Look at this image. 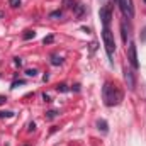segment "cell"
Masks as SVG:
<instances>
[{
    "instance_id": "obj_10",
    "label": "cell",
    "mask_w": 146,
    "mask_h": 146,
    "mask_svg": "<svg viewBox=\"0 0 146 146\" xmlns=\"http://www.w3.org/2000/svg\"><path fill=\"white\" fill-rule=\"evenodd\" d=\"M26 75H27V76H36L37 70H34V68H29V70H26Z\"/></svg>"
},
{
    "instance_id": "obj_9",
    "label": "cell",
    "mask_w": 146,
    "mask_h": 146,
    "mask_svg": "<svg viewBox=\"0 0 146 146\" xmlns=\"http://www.w3.org/2000/svg\"><path fill=\"white\" fill-rule=\"evenodd\" d=\"M58 115V110H49V112H46V117L48 119H54Z\"/></svg>"
},
{
    "instance_id": "obj_2",
    "label": "cell",
    "mask_w": 146,
    "mask_h": 146,
    "mask_svg": "<svg viewBox=\"0 0 146 146\" xmlns=\"http://www.w3.org/2000/svg\"><path fill=\"white\" fill-rule=\"evenodd\" d=\"M102 41H104L106 53H107L110 63H112V61H114V60H112V58H114V51H115V41H114V34L110 33L109 26H106V27L102 29Z\"/></svg>"
},
{
    "instance_id": "obj_13",
    "label": "cell",
    "mask_w": 146,
    "mask_h": 146,
    "mask_svg": "<svg viewBox=\"0 0 146 146\" xmlns=\"http://www.w3.org/2000/svg\"><path fill=\"white\" fill-rule=\"evenodd\" d=\"M51 63H53V65H60V63H61V58H58L56 54H53V60H51Z\"/></svg>"
},
{
    "instance_id": "obj_5",
    "label": "cell",
    "mask_w": 146,
    "mask_h": 146,
    "mask_svg": "<svg viewBox=\"0 0 146 146\" xmlns=\"http://www.w3.org/2000/svg\"><path fill=\"white\" fill-rule=\"evenodd\" d=\"M99 17H100V21H102L104 27H106V26H109V24H110V19H112V9H110V5H104V7L100 9Z\"/></svg>"
},
{
    "instance_id": "obj_3",
    "label": "cell",
    "mask_w": 146,
    "mask_h": 146,
    "mask_svg": "<svg viewBox=\"0 0 146 146\" xmlns=\"http://www.w3.org/2000/svg\"><path fill=\"white\" fill-rule=\"evenodd\" d=\"M117 5L122 12V15L126 19H133L134 17V5H133V0H117Z\"/></svg>"
},
{
    "instance_id": "obj_8",
    "label": "cell",
    "mask_w": 146,
    "mask_h": 146,
    "mask_svg": "<svg viewBox=\"0 0 146 146\" xmlns=\"http://www.w3.org/2000/svg\"><path fill=\"white\" fill-rule=\"evenodd\" d=\"M14 115V112H10V110H0V119H3V117H12Z\"/></svg>"
},
{
    "instance_id": "obj_17",
    "label": "cell",
    "mask_w": 146,
    "mask_h": 146,
    "mask_svg": "<svg viewBox=\"0 0 146 146\" xmlns=\"http://www.w3.org/2000/svg\"><path fill=\"white\" fill-rule=\"evenodd\" d=\"M14 60H15V65H17V66L22 65V60H21V58H14Z\"/></svg>"
},
{
    "instance_id": "obj_19",
    "label": "cell",
    "mask_w": 146,
    "mask_h": 146,
    "mask_svg": "<svg viewBox=\"0 0 146 146\" xmlns=\"http://www.w3.org/2000/svg\"><path fill=\"white\" fill-rule=\"evenodd\" d=\"M34 129H36V124H34V122H31V124H29V131H34Z\"/></svg>"
},
{
    "instance_id": "obj_1",
    "label": "cell",
    "mask_w": 146,
    "mask_h": 146,
    "mask_svg": "<svg viewBox=\"0 0 146 146\" xmlns=\"http://www.w3.org/2000/svg\"><path fill=\"white\" fill-rule=\"evenodd\" d=\"M102 97H104V104L107 107H114V106L121 104V100H122V90L117 85H114L110 82H106L104 88H102Z\"/></svg>"
},
{
    "instance_id": "obj_18",
    "label": "cell",
    "mask_w": 146,
    "mask_h": 146,
    "mask_svg": "<svg viewBox=\"0 0 146 146\" xmlns=\"http://www.w3.org/2000/svg\"><path fill=\"white\" fill-rule=\"evenodd\" d=\"M5 102H7V97H3V95H0V106H2V104H5Z\"/></svg>"
},
{
    "instance_id": "obj_20",
    "label": "cell",
    "mask_w": 146,
    "mask_h": 146,
    "mask_svg": "<svg viewBox=\"0 0 146 146\" xmlns=\"http://www.w3.org/2000/svg\"><path fill=\"white\" fill-rule=\"evenodd\" d=\"M145 2H146V0H145Z\"/></svg>"
},
{
    "instance_id": "obj_14",
    "label": "cell",
    "mask_w": 146,
    "mask_h": 146,
    "mask_svg": "<svg viewBox=\"0 0 146 146\" xmlns=\"http://www.w3.org/2000/svg\"><path fill=\"white\" fill-rule=\"evenodd\" d=\"M31 37H34V31H26L24 39H31Z\"/></svg>"
},
{
    "instance_id": "obj_6",
    "label": "cell",
    "mask_w": 146,
    "mask_h": 146,
    "mask_svg": "<svg viewBox=\"0 0 146 146\" xmlns=\"http://www.w3.org/2000/svg\"><path fill=\"white\" fill-rule=\"evenodd\" d=\"M124 80H126L127 88L129 90H134V87H136V76H134V72L133 70H129V68L124 70Z\"/></svg>"
},
{
    "instance_id": "obj_16",
    "label": "cell",
    "mask_w": 146,
    "mask_h": 146,
    "mask_svg": "<svg viewBox=\"0 0 146 146\" xmlns=\"http://www.w3.org/2000/svg\"><path fill=\"white\" fill-rule=\"evenodd\" d=\"M54 17H61V10H56V12H53V14H51V19H54Z\"/></svg>"
},
{
    "instance_id": "obj_4",
    "label": "cell",
    "mask_w": 146,
    "mask_h": 146,
    "mask_svg": "<svg viewBox=\"0 0 146 146\" xmlns=\"http://www.w3.org/2000/svg\"><path fill=\"white\" fill-rule=\"evenodd\" d=\"M127 58H129V65L136 70L138 66H139V61H138V48H136V44L131 41L129 42V49H127Z\"/></svg>"
},
{
    "instance_id": "obj_11",
    "label": "cell",
    "mask_w": 146,
    "mask_h": 146,
    "mask_svg": "<svg viewBox=\"0 0 146 146\" xmlns=\"http://www.w3.org/2000/svg\"><path fill=\"white\" fill-rule=\"evenodd\" d=\"M56 90H58V92H68V87H66L65 83H61V85L56 87Z\"/></svg>"
},
{
    "instance_id": "obj_7",
    "label": "cell",
    "mask_w": 146,
    "mask_h": 146,
    "mask_svg": "<svg viewBox=\"0 0 146 146\" xmlns=\"http://www.w3.org/2000/svg\"><path fill=\"white\" fill-rule=\"evenodd\" d=\"M97 126H99V129H100L102 133H107V131H109V127H107V122H106L104 119H100V121H97Z\"/></svg>"
},
{
    "instance_id": "obj_15",
    "label": "cell",
    "mask_w": 146,
    "mask_h": 146,
    "mask_svg": "<svg viewBox=\"0 0 146 146\" xmlns=\"http://www.w3.org/2000/svg\"><path fill=\"white\" fill-rule=\"evenodd\" d=\"M53 39H54L53 36H48V37H44V39H42V42H44V44H49V42H53Z\"/></svg>"
},
{
    "instance_id": "obj_12",
    "label": "cell",
    "mask_w": 146,
    "mask_h": 146,
    "mask_svg": "<svg viewBox=\"0 0 146 146\" xmlns=\"http://www.w3.org/2000/svg\"><path fill=\"white\" fill-rule=\"evenodd\" d=\"M9 5L15 9V7H19V5H21V0H9Z\"/></svg>"
}]
</instances>
